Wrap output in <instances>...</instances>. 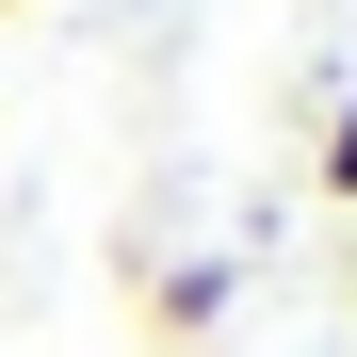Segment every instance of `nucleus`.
I'll list each match as a JSON object with an SVG mask.
<instances>
[{
	"label": "nucleus",
	"instance_id": "nucleus-3",
	"mask_svg": "<svg viewBox=\"0 0 357 357\" xmlns=\"http://www.w3.org/2000/svg\"><path fill=\"white\" fill-rule=\"evenodd\" d=\"M0 17H17V0H0Z\"/></svg>",
	"mask_w": 357,
	"mask_h": 357
},
{
	"label": "nucleus",
	"instance_id": "nucleus-2",
	"mask_svg": "<svg viewBox=\"0 0 357 357\" xmlns=\"http://www.w3.org/2000/svg\"><path fill=\"white\" fill-rule=\"evenodd\" d=\"M309 178H325V195H341V211H357V98H341V114H325V146H309Z\"/></svg>",
	"mask_w": 357,
	"mask_h": 357
},
{
	"label": "nucleus",
	"instance_id": "nucleus-1",
	"mask_svg": "<svg viewBox=\"0 0 357 357\" xmlns=\"http://www.w3.org/2000/svg\"><path fill=\"white\" fill-rule=\"evenodd\" d=\"M211 309H227V260H195V276H162V292H146V325H162V341H195Z\"/></svg>",
	"mask_w": 357,
	"mask_h": 357
}]
</instances>
